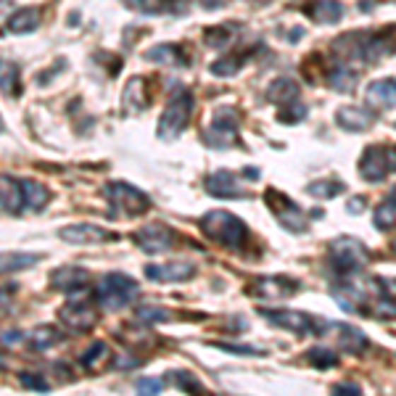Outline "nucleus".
<instances>
[{"instance_id":"nucleus-1","label":"nucleus","mask_w":396,"mask_h":396,"mask_svg":"<svg viewBox=\"0 0 396 396\" xmlns=\"http://www.w3.org/2000/svg\"><path fill=\"white\" fill-rule=\"evenodd\" d=\"M201 230L214 243H222V246L228 248H240L248 235L243 219H238L230 211H209V214H204L201 217Z\"/></svg>"},{"instance_id":"nucleus-2","label":"nucleus","mask_w":396,"mask_h":396,"mask_svg":"<svg viewBox=\"0 0 396 396\" xmlns=\"http://www.w3.org/2000/svg\"><path fill=\"white\" fill-rule=\"evenodd\" d=\"M193 114V95L188 90H177L172 98H169L164 117L158 122V138L161 140H175L188 127V119Z\"/></svg>"},{"instance_id":"nucleus-3","label":"nucleus","mask_w":396,"mask_h":396,"mask_svg":"<svg viewBox=\"0 0 396 396\" xmlns=\"http://www.w3.org/2000/svg\"><path fill=\"white\" fill-rule=\"evenodd\" d=\"M95 296L106 309H122L138 298V283L132 277L122 275V272H111V275L100 280V288Z\"/></svg>"},{"instance_id":"nucleus-4","label":"nucleus","mask_w":396,"mask_h":396,"mask_svg":"<svg viewBox=\"0 0 396 396\" xmlns=\"http://www.w3.org/2000/svg\"><path fill=\"white\" fill-rule=\"evenodd\" d=\"M330 259L341 275H354L367 264V248L356 238H338L330 246Z\"/></svg>"},{"instance_id":"nucleus-5","label":"nucleus","mask_w":396,"mask_h":396,"mask_svg":"<svg viewBox=\"0 0 396 396\" xmlns=\"http://www.w3.org/2000/svg\"><path fill=\"white\" fill-rule=\"evenodd\" d=\"M106 196H109L114 211L124 214V217H140L151 209V198L127 182H111L106 188Z\"/></svg>"},{"instance_id":"nucleus-6","label":"nucleus","mask_w":396,"mask_h":396,"mask_svg":"<svg viewBox=\"0 0 396 396\" xmlns=\"http://www.w3.org/2000/svg\"><path fill=\"white\" fill-rule=\"evenodd\" d=\"M59 317L69 330H90V327L98 322V312L85 304V291L69 293V304L61 307Z\"/></svg>"},{"instance_id":"nucleus-7","label":"nucleus","mask_w":396,"mask_h":396,"mask_svg":"<svg viewBox=\"0 0 396 396\" xmlns=\"http://www.w3.org/2000/svg\"><path fill=\"white\" fill-rule=\"evenodd\" d=\"M238 138V119L233 109H217L211 117V127L206 129V143L214 148H228Z\"/></svg>"},{"instance_id":"nucleus-8","label":"nucleus","mask_w":396,"mask_h":396,"mask_svg":"<svg viewBox=\"0 0 396 396\" xmlns=\"http://www.w3.org/2000/svg\"><path fill=\"white\" fill-rule=\"evenodd\" d=\"M267 201L280 225H286L288 230H298V233L307 230V222H304V217H301V211H298V206L293 201H288L286 196H280L275 190H267Z\"/></svg>"},{"instance_id":"nucleus-9","label":"nucleus","mask_w":396,"mask_h":396,"mask_svg":"<svg viewBox=\"0 0 396 396\" xmlns=\"http://www.w3.org/2000/svg\"><path fill=\"white\" fill-rule=\"evenodd\" d=\"M135 243L148 254H164L175 243V233L164 225H148L135 233Z\"/></svg>"},{"instance_id":"nucleus-10","label":"nucleus","mask_w":396,"mask_h":396,"mask_svg":"<svg viewBox=\"0 0 396 396\" xmlns=\"http://www.w3.org/2000/svg\"><path fill=\"white\" fill-rule=\"evenodd\" d=\"M262 315L267 317L269 322H275L277 327H286L291 333H315V320L304 312H296V309H283V312H269V309H262Z\"/></svg>"},{"instance_id":"nucleus-11","label":"nucleus","mask_w":396,"mask_h":396,"mask_svg":"<svg viewBox=\"0 0 396 396\" xmlns=\"http://www.w3.org/2000/svg\"><path fill=\"white\" fill-rule=\"evenodd\" d=\"M388 156L386 151L380 146H370L365 148L362 158H359V175L367 180V182H380V180L388 175Z\"/></svg>"},{"instance_id":"nucleus-12","label":"nucleus","mask_w":396,"mask_h":396,"mask_svg":"<svg viewBox=\"0 0 396 396\" xmlns=\"http://www.w3.org/2000/svg\"><path fill=\"white\" fill-rule=\"evenodd\" d=\"M61 240L66 243H74V246H88V243H103V240H111L109 230L98 228V225H69L59 233Z\"/></svg>"},{"instance_id":"nucleus-13","label":"nucleus","mask_w":396,"mask_h":396,"mask_svg":"<svg viewBox=\"0 0 396 396\" xmlns=\"http://www.w3.org/2000/svg\"><path fill=\"white\" fill-rule=\"evenodd\" d=\"M365 98L370 106H375V109H380V111L394 109L396 106V79L386 77V79L370 82L365 90Z\"/></svg>"},{"instance_id":"nucleus-14","label":"nucleus","mask_w":396,"mask_h":396,"mask_svg":"<svg viewBox=\"0 0 396 396\" xmlns=\"http://www.w3.org/2000/svg\"><path fill=\"white\" fill-rule=\"evenodd\" d=\"M146 277L156 280V283H182L193 277V264L188 262H172V264H148Z\"/></svg>"},{"instance_id":"nucleus-15","label":"nucleus","mask_w":396,"mask_h":396,"mask_svg":"<svg viewBox=\"0 0 396 396\" xmlns=\"http://www.w3.org/2000/svg\"><path fill=\"white\" fill-rule=\"evenodd\" d=\"M88 280L90 275L82 267H61L50 275V286L64 293H77V291H85Z\"/></svg>"},{"instance_id":"nucleus-16","label":"nucleus","mask_w":396,"mask_h":396,"mask_svg":"<svg viewBox=\"0 0 396 396\" xmlns=\"http://www.w3.org/2000/svg\"><path fill=\"white\" fill-rule=\"evenodd\" d=\"M206 190L217 198H240L243 196V188H240L238 177L233 175V172H228V169L214 172V175L206 180Z\"/></svg>"},{"instance_id":"nucleus-17","label":"nucleus","mask_w":396,"mask_h":396,"mask_svg":"<svg viewBox=\"0 0 396 396\" xmlns=\"http://www.w3.org/2000/svg\"><path fill=\"white\" fill-rule=\"evenodd\" d=\"M298 291V283L288 277H262L254 283V293L264 298H288Z\"/></svg>"},{"instance_id":"nucleus-18","label":"nucleus","mask_w":396,"mask_h":396,"mask_svg":"<svg viewBox=\"0 0 396 396\" xmlns=\"http://www.w3.org/2000/svg\"><path fill=\"white\" fill-rule=\"evenodd\" d=\"M336 122L349 132H367L373 127V114L365 109H356V106H344V109L336 111Z\"/></svg>"},{"instance_id":"nucleus-19","label":"nucleus","mask_w":396,"mask_h":396,"mask_svg":"<svg viewBox=\"0 0 396 396\" xmlns=\"http://www.w3.org/2000/svg\"><path fill=\"white\" fill-rule=\"evenodd\" d=\"M0 209L8 214H19L24 209V196H21V182L13 177H0Z\"/></svg>"},{"instance_id":"nucleus-20","label":"nucleus","mask_w":396,"mask_h":396,"mask_svg":"<svg viewBox=\"0 0 396 396\" xmlns=\"http://www.w3.org/2000/svg\"><path fill=\"white\" fill-rule=\"evenodd\" d=\"M307 11L317 24H336L344 19V6L338 0H317V3H309Z\"/></svg>"},{"instance_id":"nucleus-21","label":"nucleus","mask_w":396,"mask_h":396,"mask_svg":"<svg viewBox=\"0 0 396 396\" xmlns=\"http://www.w3.org/2000/svg\"><path fill=\"white\" fill-rule=\"evenodd\" d=\"M267 95H269V100H272V103H277V106H288V103H293V100H298L296 79H291V77L275 79V82L269 85Z\"/></svg>"},{"instance_id":"nucleus-22","label":"nucleus","mask_w":396,"mask_h":396,"mask_svg":"<svg viewBox=\"0 0 396 396\" xmlns=\"http://www.w3.org/2000/svg\"><path fill=\"white\" fill-rule=\"evenodd\" d=\"M21 196H24V209L27 211H40V209H45L50 193L45 185H40L35 180H24L21 182Z\"/></svg>"},{"instance_id":"nucleus-23","label":"nucleus","mask_w":396,"mask_h":396,"mask_svg":"<svg viewBox=\"0 0 396 396\" xmlns=\"http://www.w3.org/2000/svg\"><path fill=\"white\" fill-rule=\"evenodd\" d=\"M19 90H21L19 66L8 59H0V93L8 95V98H16Z\"/></svg>"},{"instance_id":"nucleus-24","label":"nucleus","mask_w":396,"mask_h":396,"mask_svg":"<svg viewBox=\"0 0 396 396\" xmlns=\"http://www.w3.org/2000/svg\"><path fill=\"white\" fill-rule=\"evenodd\" d=\"M37 24H40V11L37 8H21L8 19L6 32H13V35H27V32L37 30Z\"/></svg>"},{"instance_id":"nucleus-25","label":"nucleus","mask_w":396,"mask_h":396,"mask_svg":"<svg viewBox=\"0 0 396 396\" xmlns=\"http://www.w3.org/2000/svg\"><path fill=\"white\" fill-rule=\"evenodd\" d=\"M333 296H336V301L346 309V312H359V307L365 304V291H362L359 286H351V283H341V286H336Z\"/></svg>"},{"instance_id":"nucleus-26","label":"nucleus","mask_w":396,"mask_h":396,"mask_svg":"<svg viewBox=\"0 0 396 396\" xmlns=\"http://www.w3.org/2000/svg\"><path fill=\"white\" fill-rule=\"evenodd\" d=\"M37 254H21V251H11V254H0V275H11L19 269H30L32 264H37Z\"/></svg>"},{"instance_id":"nucleus-27","label":"nucleus","mask_w":396,"mask_h":396,"mask_svg":"<svg viewBox=\"0 0 396 396\" xmlns=\"http://www.w3.org/2000/svg\"><path fill=\"white\" fill-rule=\"evenodd\" d=\"M338 346L349 351V354H359L367 346V336L359 327L351 325H338Z\"/></svg>"},{"instance_id":"nucleus-28","label":"nucleus","mask_w":396,"mask_h":396,"mask_svg":"<svg viewBox=\"0 0 396 396\" xmlns=\"http://www.w3.org/2000/svg\"><path fill=\"white\" fill-rule=\"evenodd\" d=\"M146 103H148V98H146V82L140 77L129 79L127 90H124V106H127V111L146 109Z\"/></svg>"},{"instance_id":"nucleus-29","label":"nucleus","mask_w":396,"mask_h":396,"mask_svg":"<svg viewBox=\"0 0 396 396\" xmlns=\"http://www.w3.org/2000/svg\"><path fill=\"white\" fill-rule=\"evenodd\" d=\"M148 61H156V64H169V66H180V64H185V59H180L182 53H180L177 45H153V48L146 53Z\"/></svg>"},{"instance_id":"nucleus-30","label":"nucleus","mask_w":396,"mask_h":396,"mask_svg":"<svg viewBox=\"0 0 396 396\" xmlns=\"http://www.w3.org/2000/svg\"><path fill=\"white\" fill-rule=\"evenodd\" d=\"M59 341H61L59 330H53V327H37V330H32L30 346L35 351H45V349H50L53 344H59Z\"/></svg>"},{"instance_id":"nucleus-31","label":"nucleus","mask_w":396,"mask_h":396,"mask_svg":"<svg viewBox=\"0 0 396 396\" xmlns=\"http://www.w3.org/2000/svg\"><path fill=\"white\" fill-rule=\"evenodd\" d=\"M240 66H243V59H240V56H228V59L214 61V64L209 66V71L217 74V77H233Z\"/></svg>"},{"instance_id":"nucleus-32","label":"nucleus","mask_w":396,"mask_h":396,"mask_svg":"<svg viewBox=\"0 0 396 396\" xmlns=\"http://www.w3.org/2000/svg\"><path fill=\"white\" fill-rule=\"evenodd\" d=\"M172 3H177V0H124L127 8L140 11V13H158V11L169 8Z\"/></svg>"},{"instance_id":"nucleus-33","label":"nucleus","mask_w":396,"mask_h":396,"mask_svg":"<svg viewBox=\"0 0 396 396\" xmlns=\"http://www.w3.org/2000/svg\"><path fill=\"white\" fill-rule=\"evenodd\" d=\"M327 85L333 90H338V93H349V90L354 88V77H351V71L338 66V69H333L327 74Z\"/></svg>"},{"instance_id":"nucleus-34","label":"nucleus","mask_w":396,"mask_h":396,"mask_svg":"<svg viewBox=\"0 0 396 396\" xmlns=\"http://www.w3.org/2000/svg\"><path fill=\"white\" fill-rule=\"evenodd\" d=\"M394 225H396V206L391 201H386V204H380V206L375 209V228L391 230Z\"/></svg>"},{"instance_id":"nucleus-35","label":"nucleus","mask_w":396,"mask_h":396,"mask_svg":"<svg viewBox=\"0 0 396 396\" xmlns=\"http://www.w3.org/2000/svg\"><path fill=\"white\" fill-rule=\"evenodd\" d=\"M106 356H109V346H106L103 341H95V344L85 351V356H82V365L88 367V370H95V367L100 365V359H106Z\"/></svg>"},{"instance_id":"nucleus-36","label":"nucleus","mask_w":396,"mask_h":396,"mask_svg":"<svg viewBox=\"0 0 396 396\" xmlns=\"http://www.w3.org/2000/svg\"><path fill=\"white\" fill-rule=\"evenodd\" d=\"M309 193L317 198H333L338 196L341 190H344V182H336V180H322V182H315V185H309Z\"/></svg>"},{"instance_id":"nucleus-37","label":"nucleus","mask_w":396,"mask_h":396,"mask_svg":"<svg viewBox=\"0 0 396 396\" xmlns=\"http://www.w3.org/2000/svg\"><path fill=\"white\" fill-rule=\"evenodd\" d=\"M307 359H309V365H315V367H333V365H338V354H336V351H330V349H312Z\"/></svg>"},{"instance_id":"nucleus-38","label":"nucleus","mask_w":396,"mask_h":396,"mask_svg":"<svg viewBox=\"0 0 396 396\" xmlns=\"http://www.w3.org/2000/svg\"><path fill=\"white\" fill-rule=\"evenodd\" d=\"M167 380L172 386L177 388H185V391H198V394H204V386L198 383L196 378H190L188 373H175V375H167Z\"/></svg>"},{"instance_id":"nucleus-39","label":"nucleus","mask_w":396,"mask_h":396,"mask_svg":"<svg viewBox=\"0 0 396 396\" xmlns=\"http://www.w3.org/2000/svg\"><path fill=\"white\" fill-rule=\"evenodd\" d=\"M307 117V106L304 103H298V100H293V103H288V106H283L280 109V122H298V119Z\"/></svg>"},{"instance_id":"nucleus-40","label":"nucleus","mask_w":396,"mask_h":396,"mask_svg":"<svg viewBox=\"0 0 396 396\" xmlns=\"http://www.w3.org/2000/svg\"><path fill=\"white\" fill-rule=\"evenodd\" d=\"M19 380H21V386L24 388H32V391H48V380L42 375H35V373H21L19 375Z\"/></svg>"},{"instance_id":"nucleus-41","label":"nucleus","mask_w":396,"mask_h":396,"mask_svg":"<svg viewBox=\"0 0 396 396\" xmlns=\"http://www.w3.org/2000/svg\"><path fill=\"white\" fill-rule=\"evenodd\" d=\"M138 317L146 320V322H164V320H169L172 315H169L167 309H158V307H140Z\"/></svg>"},{"instance_id":"nucleus-42","label":"nucleus","mask_w":396,"mask_h":396,"mask_svg":"<svg viewBox=\"0 0 396 396\" xmlns=\"http://www.w3.org/2000/svg\"><path fill=\"white\" fill-rule=\"evenodd\" d=\"M230 35L228 30H222V27H214V30L206 32V42L211 45V48H225V45H230Z\"/></svg>"},{"instance_id":"nucleus-43","label":"nucleus","mask_w":396,"mask_h":396,"mask_svg":"<svg viewBox=\"0 0 396 396\" xmlns=\"http://www.w3.org/2000/svg\"><path fill=\"white\" fill-rule=\"evenodd\" d=\"M138 391L140 394H158V391H161V380L143 378V380H138Z\"/></svg>"},{"instance_id":"nucleus-44","label":"nucleus","mask_w":396,"mask_h":396,"mask_svg":"<svg viewBox=\"0 0 396 396\" xmlns=\"http://www.w3.org/2000/svg\"><path fill=\"white\" fill-rule=\"evenodd\" d=\"M219 349H225V351H230V354H262L259 349L254 346H228V344H217Z\"/></svg>"},{"instance_id":"nucleus-45","label":"nucleus","mask_w":396,"mask_h":396,"mask_svg":"<svg viewBox=\"0 0 396 396\" xmlns=\"http://www.w3.org/2000/svg\"><path fill=\"white\" fill-rule=\"evenodd\" d=\"M336 394L354 396V394H359V386H354V383H338V386H336Z\"/></svg>"},{"instance_id":"nucleus-46","label":"nucleus","mask_w":396,"mask_h":396,"mask_svg":"<svg viewBox=\"0 0 396 396\" xmlns=\"http://www.w3.org/2000/svg\"><path fill=\"white\" fill-rule=\"evenodd\" d=\"M356 211H359V214L365 211V198H351V201H349V214H356Z\"/></svg>"},{"instance_id":"nucleus-47","label":"nucleus","mask_w":396,"mask_h":396,"mask_svg":"<svg viewBox=\"0 0 396 396\" xmlns=\"http://www.w3.org/2000/svg\"><path fill=\"white\" fill-rule=\"evenodd\" d=\"M27 336L24 333H3V344H24Z\"/></svg>"},{"instance_id":"nucleus-48","label":"nucleus","mask_w":396,"mask_h":396,"mask_svg":"<svg viewBox=\"0 0 396 396\" xmlns=\"http://www.w3.org/2000/svg\"><path fill=\"white\" fill-rule=\"evenodd\" d=\"M386 156H388V167H391V169H396V148H391V151H388Z\"/></svg>"},{"instance_id":"nucleus-49","label":"nucleus","mask_w":396,"mask_h":396,"mask_svg":"<svg viewBox=\"0 0 396 396\" xmlns=\"http://www.w3.org/2000/svg\"><path fill=\"white\" fill-rule=\"evenodd\" d=\"M388 201H391V204L396 206V185H394V190H391V196H388Z\"/></svg>"},{"instance_id":"nucleus-50","label":"nucleus","mask_w":396,"mask_h":396,"mask_svg":"<svg viewBox=\"0 0 396 396\" xmlns=\"http://www.w3.org/2000/svg\"><path fill=\"white\" fill-rule=\"evenodd\" d=\"M0 129H3V122H0Z\"/></svg>"},{"instance_id":"nucleus-51","label":"nucleus","mask_w":396,"mask_h":396,"mask_svg":"<svg viewBox=\"0 0 396 396\" xmlns=\"http://www.w3.org/2000/svg\"><path fill=\"white\" fill-rule=\"evenodd\" d=\"M394 127H396V122H394Z\"/></svg>"}]
</instances>
